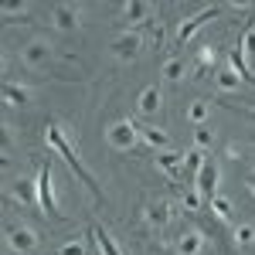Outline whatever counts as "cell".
I'll return each instance as SVG.
<instances>
[{
	"label": "cell",
	"mask_w": 255,
	"mask_h": 255,
	"mask_svg": "<svg viewBox=\"0 0 255 255\" xmlns=\"http://www.w3.org/2000/svg\"><path fill=\"white\" fill-rule=\"evenodd\" d=\"M44 139H48V146H51V150H55V153L68 163V170H72V174H75L82 184L89 187V194L96 197V201H106L102 187L96 184V177L89 174V170H85V163L79 160V146H72V136L65 133V126H61L58 119H48V126H44Z\"/></svg>",
	"instance_id": "obj_1"
},
{
	"label": "cell",
	"mask_w": 255,
	"mask_h": 255,
	"mask_svg": "<svg viewBox=\"0 0 255 255\" xmlns=\"http://www.w3.org/2000/svg\"><path fill=\"white\" fill-rule=\"evenodd\" d=\"M38 208L44 211L48 218H61V204H58V194H55V174H51V157L44 160L38 167Z\"/></svg>",
	"instance_id": "obj_2"
},
{
	"label": "cell",
	"mask_w": 255,
	"mask_h": 255,
	"mask_svg": "<svg viewBox=\"0 0 255 255\" xmlns=\"http://www.w3.org/2000/svg\"><path fill=\"white\" fill-rule=\"evenodd\" d=\"M20 61H24V68H31V72H48L51 61H55V44L48 38L24 41V44H20Z\"/></svg>",
	"instance_id": "obj_3"
},
{
	"label": "cell",
	"mask_w": 255,
	"mask_h": 255,
	"mask_svg": "<svg viewBox=\"0 0 255 255\" xmlns=\"http://www.w3.org/2000/svg\"><path fill=\"white\" fill-rule=\"evenodd\" d=\"M106 139H109V146L113 150H136L139 146V126L133 119H116V123H109V129H106Z\"/></svg>",
	"instance_id": "obj_4"
},
{
	"label": "cell",
	"mask_w": 255,
	"mask_h": 255,
	"mask_svg": "<svg viewBox=\"0 0 255 255\" xmlns=\"http://www.w3.org/2000/svg\"><path fill=\"white\" fill-rule=\"evenodd\" d=\"M218 184H221V163H218L215 157H208L204 167H201V174L194 177V187H197V194H201V201L211 204L218 197Z\"/></svg>",
	"instance_id": "obj_5"
},
{
	"label": "cell",
	"mask_w": 255,
	"mask_h": 255,
	"mask_svg": "<svg viewBox=\"0 0 255 255\" xmlns=\"http://www.w3.org/2000/svg\"><path fill=\"white\" fill-rule=\"evenodd\" d=\"M109 51H113V58L116 61H136L139 51H143V34L139 31H119L116 38H113V44H109Z\"/></svg>",
	"instance_id": "obj_6"
},
{
	"label": "cell",
	"mask_w": 255,
	"mask_h": 255,
	"mask_svg": "<svg viewBox=\"0 0 255 255\" xmlns=\"http://www.w3.org/2000/svg\"><path fill=\"white\" fill-rule=\"evenodd\" d=\"M218 14H221V7H201L197 14H191V17H184V20H180V27H177L174 41L180 44V48H184V44L194 38V34L201 31V27H204V24H208V20H215Z\"/></svg>",
	"instance_id": "obj_7"
},
{
	"label": "cell",
	"mask_w": 255,
	"mask_h": 255,
	"mask_svg": "<svg viewBox=\"0 0 255 255\" xmlns=\"http://www.w3.org/2000/svg\"><path fill=\"white\" fill-rule=\"evenodd\" d=\"M51 24L58 27V31H79L82 27V3H68V0H58V3H51Z\"/></svg>",
	"instance_id": "obj_8"
},
{
	"label": "cell",
	"mask_w": 255,
	"mask_h": 255,
	"mask_svg": "<svg viewBox=\"0 0 255 255\" xmlns=\"http://www.w3.org/2000/svg\"><path fill=\"white\" fill-rule=\"evenodd\" d=\"M38 232L31 228V225H10L7 228V245L14 249L17 255H31L34 249H38Z\"/></svg>",
	"instance_id": "obj_9"
},
{
	"label": "cell",
	"mask_w": 255,
	"mask_h": 255,
	"mask_svg": "<svg viewBox=\"0 0 255 255\" xmlns=\"http://www.w3.org/2000/svg\"><path fill=\"white\" fill-rule=\"evenodd\" d=\"M170 218H174V204H170V201H146V204H143V221H146L153 232L167 228Z\"/></svg>",
	"instance_id": "obj_10"
},
{
	"label": "cell",
	"mask_w": 255,
	"mask_h": 255,
	"mask_svg": "<svg viewBox=\"0 0 255 255\" xmlns=\"http://www.w3.org/2000/svg\"><path fill=\"white\" fill-rule=\"evenodd\" d=\"M160 109H163V92H160L157 85H146V89L139 92V99H136V113L143 119H157Z\"/></svg>",
	"instance_id": "obj_11"
},
{
	"label": "cell",
	"mask_w": 255,
	"mask_h": 255,
	"mask_svg": "<svg viewBox=\"0 0 255 255\" xmlns=\"http://www.w3.org/2000/svg\"><path fill=\"white\" fill-rule=\"evenodd\" d=\"M10 201H17L20 208H38V180L17 177L10 184Z\"/></svg>",
	"instance_id": "obj_12"
},
{
	"label": "cell",
	"mask_w": 255,
	"mask_h": 255,
	"mask_svg": "<svg viewBox=\"0 0 255 255\" xmlns=\"http://www.w3.org/2000/svg\"><path fill=\"white\" fill-rule=\"evenodd\" d=\"M204 245H208V242H204V235H201L197 228H184L174 242L177 255H204Z\"/></svg>",
	"instance_id": "obj_13"
},
{
	"label": "cell",
	"mask_w": 255,
	"mask_h": 255,
	"mask_svg": "<svg viewBox=\"0 0 255 255\" xmlns=\"http://www.w3.org/2000/svg\"><path fill=\"white\" fill-rule=\"evenodd\" d=\"M3 102L7 106H31L34 102V92L27 85L14 82V79H3Z\"/></svg>",
	"instance_id": "obj_14"
},
{
	"label": "cell",
	"mask_w": 255,
	"mask_h": 255,
	"mask_svg": "<svg viewBox=\"0 0 255 255\" xmlns=\"http://www.w3.org/2000/svg\"><path fill=\"white\" fill-rule=\"evenodd\" d=\"M153 163H157V167L170 177V180H180V163H184V157H180V153L163 150V153H157V157H153Z\"/></svg>",
	"instance_id": "obj_15"
},
{
	"label": "cell",
	"mask_w": 255,
	"mask_h": 255,
	"mask_svg": "<svg viewBox=\"0 0 255 255\" xmlns=\"http://www.w3.org/2000/svg\"><path fill=\"white\" fill-rule=\"evenodd\" d=\"M228 61H232V68L238 72V79H242V82H249V85H255V72H252V65H249L245 51H242L238 44L232 48V51H228Z\"/></svg>",
	"instance_id": "obj_16"
},
{
	"label": "cell",
	"mask_w": 255,
	"mask_h": 255,
	"mask_svg": "<svg viewBox=\"0 0 255 255\" xmlns=\"http://www.w3.org/2000/svg\"><path fill=\"white\" fill-rule=\"evenodd\" d=\"M139 136H143V143H146L150 150H157V153L170 150V136H167L160 126H143V129H139Z\"/></svg>",
	"instance_id": "obj_17"
},
{
	"label": "cell",
	"mask_w": 255,
	"mask_h": 255,
	"mask_svg": "<svg viewBox=\"0 0 255 255\" xmlns=\"http://www.w3.org/2000/svg\"><path fill=\"white\" fill-rule=\"evenodd\" d=\"M92 238H96V249L99 255H123L116 245V238L109 235V228H102V225H92Z\"/></svg>",
	"instance_id": "obj_18"
},
{
	"label": "cell",
	"mask_w": 255,
	"mask_h": 255,
	"mask_svg": "<svg viewBox=\"0 0 255 255\" xmlns=\"http://www.w3.org/2000/svg\"><path fill=\"white\" fill-rule=\"evenodd\" d=\"M153 14V3H146V0H129V3H123V17L139 24V20H150Z\"/></svg>",
	"instance_id": "obj_19"
},
{
	"label": "cell",
	"mask_w": 255,
	"mask_h": 255,
	"mask_svg": "<svg viewBox=\"0 0 255 255\" xmlns=\"http://www.w3.org/2000/svg\"><path fill=\"white\" fill-rule=\"evenodd\" d=\"M0 14H3V20H7V24H17L14 17H20V24H27V20H31V3H14V0H3Z\"/></svg>",
	"instance_id": "obj_20"
},
{
	"label": "cell",
	"mask_w": 255,
	"mask_h": 255,
	"mask_svg": "<svg viewBox=\"0 0 255 255\" xmlns=\"http://www.w3.org/2000/svg\"><path fill=\"white\" fill-rule=\"evenodd\" d=\"M187 75V61L180 58V55H170V58L163 61V79L167 82H180Z\"/></svg>",
	"instance_id": "obj_21"
},
{
	"label": "cell",
	"mask_w": 255,
	"mask_h": 255,
	"mask_svg": "<svg viewBox=\"0 0 255 255\" xmlns=\"http://www.w3.org/2000/svg\"><path fill=\"white\" fill-rule=\"evenodd\" d=\"M215 82H218L221 92H238V85H242V79H238V72L232 68V65H228V68H218Z\"/></svg>",
	"instance_id": "obj_22"
},
{
	"label": "cell",
	"mask_w": 255,
	"mask_h": 255,
	"mask_svg": "<svg viewBox=\"0 0 255 255\" xmlns=\"http://www.w3.org/2000/svg\"><path fill=\"white\" fill-rule=\"evenodd\" d=\"M211 113V106H208V99H194L191 106H187V119L194 123V126H204V119Z\"/></svg>",
	"instance_id": "obj_23"
},
{
	"label": "cell",
	"mask_w": 255,
	"mask_h": 255,
	"mask_svg": "<svg viewBox=\"0 0 255 255\" xmlns=\"http://www.w3.org/2000/svg\"><path fill=\"white\" fill-rule=\"evenodd\" d=\"M232 242H235L238 249H249V245H255V225H235Z\"/></svg>",
	"instance_id": "obj_24"
},
{
	"label": "cell",
	"mask_w": 255,
	"mask_h": 255,
	"mask_svg": "<svg viewBox=\"0 0 255 255\" xmlns=\"http://www.w3.org/2000/svg\"><path fill=\"white\" fill-rule=\"evenodd\" d=\"M238 48L245 51V58H255V20L245 24V31H242V38H238Z\"/></svg>",
	"instance_id": "obj_25"
},
{
	"label": "cell",
	"mask_w": 255,
	"mask_h": 255,
	"mask_svg": "<svg viewBox=\"0 0 255 255\" xmlns=\"http://www.w3.org/2000/svg\"><path fill=\"white\" fill-rule=\"evenodd\" d=\"M211 211H215L218 221H232V211H235V204H232L228 197H221V194H218L215 201H211Z\"/></svg>",
	"instance_id": "obj_26"
},
{
	"label": "cell",
	"mask_w": 255,
	"mask_h": 255,
	"mask_svg": "<svg viewBox=\"0 0 255 255\" xmlns=\"http://www.w3.org/2000/svg\"><path fill=\"white\" fill-rule=\"evenodd\" d=\"M204 160H208V157H204V150H197V146H194V150L184 153V167L197 177V174H201V167H204Z\"/></svg>",
	"instance_id": "obj_27"
},
{
	"label": "cell",
	"mask_w": 255,
	"mask_h": 255,
	"mask_svg": "<svg viewBox=\"0 0 255 255\" xmlns=\"http://www.w3.org/2000/svg\"><path fill=\"white\" fill-rule=\"evenodd\" d=\"M208 65H211V68H215V65H218V48H215V44H204V48L197 51V68L204 72Z\"/></svg>",
	"instance_id": "obj_28"
},
{
	"label": "cell",
	"mask_w": 255,
	"mask_h": 255,
	"mask_svg": "<svg viewBox=\"0 0 255 255\" xmlns=\"http://www.w3.org/2000/svg\"><path fill=\"white\" fill-rule=\"evenodd\" d=\"M215 143V129L211 126H194V146L197 150H208Z\"/></svg>",
	"instance_id": "obj_29"
},
{
	"label": "cell",
	"mask_w": 255,
	"mask_h": 255,
	"mask_svg": "<svg viewBox=\"0 0 255 255\" xmlns=\"http://www.w3.org/2000/svg\"><path fill=\"white\" fill-rule=\"evenodd\" d=\"M58 255H85V242H82V238H68L58 249Z\"/></svg>",
	"instance_id": "obj_30"
},
{
	"label": "cell",
	"mask_w": 255,
	"mask_h": 255,
	"mask_svg": "<svg viewBox=\"0 0 255 255\" xmlns=\"http://www.w3.org/2000/svg\"><path fill=\"white\" fill-rule=\"evenodd\" d=\"M180 201H184V208H187V211H197V208H201V194H197V187L184 191V197H180Z\"/></svg>",
	"instance_id": "obj_31"
},
{
	"label": "cell",
	"mask_w": 255,
	"mask_h": 255,
	"mask_svg": "<svg viewBox=\"0 0 255 255\" xmlns=\"http://www.w3.org/2000/svg\"><path fill=\"white\" fill-rule=\"evenodd\" d=\"M242 153H245V150H242V146H235V143L225 150V157H228V160H242Z\"/></svg>",
	"instance_id": "obj_32"
},
{
	"label": "cell",
	"mask_w": 255,
	"mask_h": 255,
	"mask_svg": "<svg viewBox=\"0 0 255 255\" xmlns=\"http://www.w3.org/2000/svg\"><path fill=\"white\" fill-rule=\"evenodd\" d=\"M245 187H249V191H252V194H255V167H252V170H249V174H245Z\"/></svg>",
	"instance_id": "obj_33"
},
{
	"label": "cell",
	"mask_w": 255,
	"mask_h": 255,
	"mask_svg": "<svg viewBox=\"0 0 255 255\" xmlns=\"http://www.w3.org/2000/svg\"><path fill=\"white\" fill-rule=\"evenodd\" d=\"M245 116H249V119H252V123H255V109H245Z\"/></svg>",
	"instance_id": "obj_34"
}]
</instances>
